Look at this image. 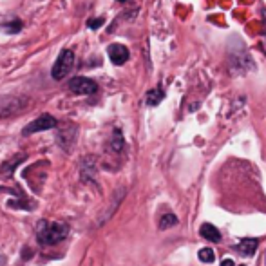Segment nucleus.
Here are the masks:
<instances>
[{"mask_svg": "<svg viewBox=\"0 0 266 266\" xmlns=\"http://www.w3.org/2000/svg\"><path fill=\"white\" fill-rule=\"evenodd\" d=\"M36 235L42 245H56L69 235V226L56 221H40L36 228Z\"/></svg>", "mask_w": 266, "mask_h": 266, "instance_id": "1", "label": "nucleus"}, {"mask_svg": "<svg viewBox=\"0 0 266 266\" xmlns=\"http://www.w3.org/2000/svg\"><path fill=\"white\" fill-rule=\"evenodd\" d=\"M28 105L29 100L24 96H0V122L20 114L24 109H28Z\"/></svg>", "mask_w": 266, "mask_h": 266, "instance_id": "2", "label": "nucleus"}, {"mask_svg": "<svg viewBox=\"0 0 266 266\" xmlns=\"http://www.w3.org/2000/svg\"><path fill=\"white\" fill-rule=\"evenodd\" d=\"M73 63H75V53L71 49H62L60 55H58V58L55 62V65L51 69V76L55 80H63L71 73Z\"/></svg>", "mask_w": 266, "mask_h": 266, "instance_id": "3", "label": "nucleus"}, {"mask_svg": "<svg viewBox=\"0 0 266 266\" xmlns=\"http://www.w3.org/2000/svg\"><path fill=\"white\" fill-rule=\"evenodd\" d=\"M56 123L58 122H56L55 116H51V114H42V116H38L31 123H28V125L24 127V130H22V134H24V136H31V134H34V132L51 130L56 127Z\"/></svg>", "mask_w": 266, "mask_h": 266, "instance_id": "4", "label": "nucleus"}, {"mask_svg": "<svg viewBox=\"0 0 266 266\" xmlns=\"http://www.w3.org/2000/svg\"><path fill=\"white\" fill-rule=\"evenodd\" d=\"M69 91L75 93V94H94L98 91V83L91 78H85V76H76V78H71L69 80Z\"/></svg>", "mask_w": 266, "mask_h": 266, "instance_id": "5", "label": "nucleus"}, {"mask_svg": "<svg viewBox=\"0 0 266 266\" xmlns=\"http://www.w3.org/2000/svg\"><path fill=\"white\" fill-rule=\"evenodd\" d=\"M107 55H109L110 62L114 65H123L125 62L129 60V49L125 47V46H122V44H112L107 49Z\"/></svg>", "mask_w": 266, "mask_h": 266, "instance_id": "6", "label": "nucleus"}, {"mask_svg": "<svg viewBox=\"0 0 266 266\" xmlns=\"http://www.w3.org/2000/svg\"><path fill=\"white\" fill-rule=\"evenodd\" d=\"M75 140H76V127H67V129H63L58 132V143L62 145V149L63 150L73 149Z\"/></svg>", "mask_w": 266, "mask_h": 266, "instance_id": "7", "label": "nucleus"}, {"mask_svg": "<svg viewBox=\"0 0 266 266\" xmlns=\"http://www.w3.org/2000/svg\"><path fill=\"white\" fill-rule=\"evenodd\" d=\"M199 234H201L203 239L212 241V243H219L221 241V232L214 225H210V223H203L201 228H199Z\"/></svg>", "mask_w": 266, "mask_h": 266, "instance_id": "8", "label": "nucleus"}, {"mask_svg": "<svg viewBox=\"0 0 266 266\" xmlns=\"http://www.w3.org/2000/svg\"><path fill=\"white\" fill-rule=\"evenodd\" d=\"M237 250L243 255H253L255 250H257V241L255 239H243L237 245Z\"/></svg>", "mask_w": 266, "mask_h": 266, "instance_id": "9", "label": "nucleus"}, {"mask_svg": "<svg viewBox=\"0 0 266 266\" xmlns=\"http://www.w3.org/2000/svg\"><path fill=\"white\" fill-rule=\"evenodd\" d=\"M96 172V165L93 157H85L82 161V177L83 179H93Z\"/></svg>", "mask_w": 266, "mask_h": 266, "instance_id": "10", "label": "nucleus"}, {"mask_svg": "<svg viewBox=\"0 0 266 266\" xmlns=\"http://www.w3.org/2000/svg\"><path fill=\"white\" fill-rule=\"evenodd\" d=\"M165 98V93L161 91L159 87L156 89H150L149 93H147V105H150V107H154V105H157V103L161 102Z\"/></svg>", "mask_w": 266, "mask_h": 266, "instance_id": "11", "label": "nucleus"}, {"mask_svg": "<svg viewBox=\"0 0 266 266\" xmlns=\"http://www.w3.org/2000/svg\"><path fill=\"white\" fill-rule=\"evenodd\" d=\"M0 29H4V33H18V31H22V20H18V18H11V20L7 22H2L0 24Z\"/></svg>", "mask_w": 266, "mask_h": 266, "instance_id": "12", "label": "nucleus"}, {"mask_svg": "<svg viewBox=\"0 0 266 266\" xmlns=\"http://www.w3.org/2000/svg\"><path fill=\"white\" fill-rule=\"evenodd\" d=\"M123 147H125V141H123L122 130L116 129L112 132V138H110V149H112V152H122Z\"/></svg>", "mask_w": 266, "mask_h": 266, "instance_id": "13", "label": "nucleus"}, {"mask_svg": "<svg viewBox=\"0 0 266 266\" xmlns=\"http://www.w3.org/2000/svg\"><path fill=\"white\" fill-rule=\"evenodd\" d=\"M177 223H179L177 216H174L172 212H167L163 218H161V221H159V228H161V230H167V228H172V226H176Z\"/></svg>", "mask_w": 266, "mask_h": 266, "instance_id": "14", "label": "nucleus"}, {"mask_svg": "<svg viewBox=\"0 0 266 266\" xmlns=\"http://www.w3.org/2000/svg\"><path fill=\"white\" fill-rule=\"evenodd\" d=\"M199 261H201V263H206V265L214 263V261H216L214 250H212V248H201V250H199Z\"/></svg>", "mask_w": 266, "mask_h": 266, "instance_id": "15", "label": "nucleus"}, {"mask_svg": "<svg viewBox=\"0 0 266 266\" xmlns=\"http://www.w3.org/2000/svg\"><path fill=\"white\" fill-rule=\"evenodd\" d=\"M103 24H105V18H89L87 28L89 29H98V28H102Z\"/></svg>", "mask_w": 266, "mask_h": 266, "instance_id": "16", "label": "nucleus"}, {"mask_svg": "<svg viewBox=\"0 0 266 266\" xmlns=\"http://www.w3.org/2000/svg\"><path fill=\"white\" fill-rule=\"evenodd\" d=\"M221 266H235V265H234L232 259H225V261H221Z\"/></svg>", "mask_w": 266, "mask_h": 266, "instance_id": "17", "label": "nucleus"}, {"mask_svg": "<svg viewBox=\"0 0 266 266\" xmlns=\"http://www.w3.org/2000/svg\"><path fill=\"white\" fill-rule=\"evenodd\" d=\"M263 16H265V38H266V9L263 11ZM265 49H266V44H265Z\"/></svg>", "mask_w": 266, "mask_h": 266, "instance_id": "18", "label": "nucleus"}, {"mask_svg": "<svg viewBox=\"0 0 266 266\" xmlns=\"http://www.w3.org/2000/svg\"><path fill=\"white\" fill-rule=\"evenodd\" d=\"M116 2H127V0H116Z\"/></svg>", "mask_w": 266, "mask_h": 266, "instance_id": "19", "label": "nucleus"}]
</instances>
